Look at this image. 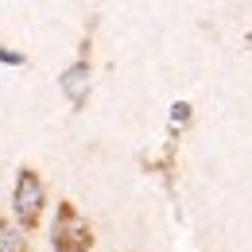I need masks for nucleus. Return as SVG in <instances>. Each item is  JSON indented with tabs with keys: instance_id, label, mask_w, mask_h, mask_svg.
<instances>
[{
	"instance_id": "1",
	"label": "nucleus",
	"mask_w": 252,
	"mask_h": 252,
	"mask_svg": "<svg viewBox=\"0 0 252 252\" xmlns=\"http://www.w3.org/2000/svg\"><path fill=\"white\" fill-rule=\"evenodd\" d=\"M12 206H16V218L24 229L39 225V214H43V183L35 171H20L16 179V194H12Z\"/></svg>"
},
{
	"instance_id": "2",
	"label": "nucleus",
	"mask_w": 252,
	"mask_h": 252,
	"mask_svg": "<svg viewBox=\"0 0 252 252\" xmlns=\"http://www.w3.org/2000/svg\"><path fill=\"white\" fill-rule=\"evenodd\" d=\"M86 90H90V70H86V66L66 70V94H70V101H82Z\"/></svg>"
},
{
	"instance_id": "3",
	"label": "nucleus",
	"mask_w": 252,
	"mask_h": 252,
	"mask_svg": "<svg viewBox=\"0 0 252 252\" xmlns=\"http://www.w3.org/2000/svg\"><path fill=\"white\" fill-rule=\"evenodd\" d=\"M0 252H24V233L16 225H4L0 221Z\"/></svg>"
}]
</instances>
